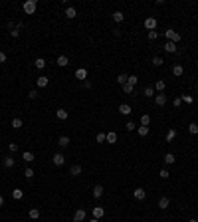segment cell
<instances>
[{
	"instance_id": "obj_1",
	"label": "cell",
	"mask_w": 198,
	"mask_h": 222,
	"mask_svg": "<svg viewBox=\"0 0 198 222\" xmlns=\"http://www.w3.org/2000/svg\"><path fill=\"white\" fill-rule=\"evenodd\" d=\"M22 8H24V12H26V14H34V12H36V8H38V2H36V0H26Z\"/></svg>"
},
{
	"instance_id": "obj_2",
	"label": "cell",
	"mask_w": 198,
	"mask_h": 222,
	"mask_svg": "<svg viewBox=\"0 0 198 222\" xmlns=\"http://www.w3.org/2000/svg\"><path fill=\"white\" fill-rule=\"evenodd\" d=\"M165 36L169 38V42H175V44H178V42H180V34H178V32H175L172 28H169V30H166V32H165Z\"/></svg>"
},
{
	"instance_id": "obj_3",
	"label": "cell",
	"mask_w": 198,
	"mask_h": 222,
	"mask_svg": "<svg viewBox=\"0 0 198 222\" xmlns=\"http://www.w3.org/2000/svg\"><path fill=\"white\" fill-rule=\"evenodd\" d=\"M85 216H87V212H85V208H77L76 214H73V222H83Z\"/></svg>"
},
{
	"instance_id": "obj_4",
	"label": "cell",
	"mask_w": 198,
	"mask_h": 222,
	"mask_svg": "<svg viewBox=\"0 0 198 222\" xmlns=\"http://www.w3.org/2000/svg\"><path fill=\"white\" fill-rule=\"evenodd\" d=\"M52 161H54L56 167H61L63 163H66V157H63V153H56V155L52 157Z\"/></svg>"
},
{
	"instance_id": "obj_5",
	"label": "cell",
	"mask_w": 198,
	"mask_h": 222,
	"mask_svg": "<svg viewBox=\"0 0 198 222\" xmlns=\"http://www.w3.org/2000/svg\"><path fill=\"white\" fill-rule=\"evenodd\" d=\"M155 103L159 105V107H165L166 105V95L165 93H156L155 95Z\"/></svg>"
},
{
	"instance_id": "obj_6",
	"label": "cell",
	"mask_w": 198,
	"mask_h": 222,
	"mask_svg": "<svg viewBox=\"0 0 198 222\" xmlns=\"http://www.w3.org/2000/svg\"><path fill=\"white\" fill-rule=\"evenodd\" d=\"M145 28L149 30V32H153V30L156 28V18H153V16H151V18H147L145 20Z\"/></svg>"
},
{
	"instance_id": "obj_7",
	"label": "cell",
	"mask_w": 198,
	"mask_h": 222,
	"mask_svg": "<svg viewBox=\"0 0 198 222\" xmlns=\"http://www.w3.org/2000/svg\"><path fill=\"white\" fill-rule=\"evenodd\" d=\"M119 113H121V115H131L133 113L131 105H129V103H121V105H119Z\"/></svg>"
},
{
	"instance_id": "obj_8",
	"label": "cell",
	"mask_w": 198,
	"mask_h": 222,
	"mask_svg": "<svg viewBox=\"0 0 198 222\" xmlns=\"http://www.w3.org/2000/svg\"><path fill=\"white\" fill-rule=\"evenodd\" d=\"M169 204H170V199H169V196H160V199H159V208H160V210H166V208H169Z\"/></svg>"
},
{
	"instance_id": "obj_9",
	"label": "cell",
	"mask_w": 198,
	"mask_h": 222,
	"mask_svg": "<svg viewBox=\"0 0 198 222\" xmlns=\"http://www.w3.org/2000/svg\"><path fill=\"white\" fill-rule=\"evenodd\" d=\"M76 77H77V80H81V81H85V80H87V70H85V67L76 70Z\"/></svg>"
},
{
	"instance_id": "obj_10",
	"label": "cell",
	"mask_w": 198,
	"mask_h": 222,
	"mask_svg": "<svg viewBox=\"0 0 198 222\" xmlns=\"http://www.w3.org/2000/svg\"><path fill=\"white\" fill-rule=\"evenodd\" d=\"M105 216V210L101 206H93V218H97V220H101V218Z\"/></svg>"
},
{
	"instance_id": "obj_11",
	"label": "cell",
	"mask_w": 198,
	"mask_h": 222,
	"mask_svg": "<svg viewBox=\"0 0 198 222\" xmlns=\"http://www.w3.org/2000/svg\"><path fill=\"white\" fill-rule=\"evenodd\" d=\"M176 46H178V44H175V42H166V44H165V52H169V54H175L176 50H178Z\"/></svg>"
},
{
	"instance_id": "obj_12",
	"label": "cell",
	"mask_w": 198,
	"mask_h": 222,
	"mask_svg": "<svg viewBox=\"0 0 198 222\" xmlns=\"http://www.w3.org/2000/svg\"><path fill=\"white\" fill-rule=\"evenodd\" d=\"M70 137H66V135H61V137L60 139H57V145H60L61 147V149H66V147H70Z\"/></svg>"
},
{
	"instance_id": "obj_13",
	"label": "cell",
	"mask_w": 198,
	"mask_h": 222,
	"mask_svg": "<svg viewBox=\"0 0 198 222\" xmlns=\"http://www.w3.org/2000/svg\"><path fill=\"white\" fill-rule=\"evenodd\" d=\"M133 194H135V199H137V200H143L147 196V190L139 186V189H135V192H133Z\"/></svg>"
},
{
	"instance_id": "obj_14",
	"label": "cell",
	"mask_w": 198,
	"mask_h": 222,
	"mask_svg": "<svg viewBox=\"0 0 198 222\" xmlns=\"http://www.w3.org/2000/svg\"><path fill=\"white\" fill-rule=\"evenodd\" d=\"M48 83H50V80H48L46 76H40L38 80H36V85H38V87H48Z\"/></svg>"
},
{
	"instance_id": "obj_15",
	"label": "cell",
	"mask_w": 198,
	"mask_h": 222,
	"mask_svg": "<svg viewBox=\"0 0 198 222\" xmlns=\"http://www.w3.org/2000/svg\"><path fill=\"white\" fill-rule=\"evenodd\" d=\"M67 115H70V113H67V109H57V111H56V117L60 119V121H66Z\"/></svg>"
},
{
	"instance_id": "obj_16",
	"label": "cell",
	"mask_w": 198,
	"mask_h": 222,
	"mask_svg": "<svg viewBox=\"0 0 198 222\" xmlns=\"http://www.w3.org/2000/svg\"><path fill=\"white\" fill-rule=\"evenodd\" d=\"M184 73V67L180 66V64H176V66H172V76H176V77H180Z\"/></svg>"
},
{
	"instance_id": "obj_17",
	"label": "cell",
	"mask_w": 198,
	"mask_h": 222,
	"mask_svg": "<svg viewBox=\"0 0 198 222\" xmlns=\"http://www.w3.org/2000/svg\"><path fill=\"white\" fill-rule=\"evenodd\" d=\"M105 141H107V143H115V141H117V133H115V131L105 133Z\"/></svg>"
},
{
	"instance_id": "obj_18",
	"label": "cell",
	"mask_w": 198,
	"mask_h": 222,
	"mask_svg": "<svg viewBox=\"0 0 198 222\" xmlns=\"http://www.w3.org/2000/svg\"><path fill=\"white\" fill-rule=\"evenodd\" d=\"M66 16H67V18H76V16H77V10L76 8H73V6H67V8H66Z\"/></svg>"
},
{
	"instance_id": "obj_19",
	"label": "cell",
	"mask_w": 198,
	"mask_h": 222,
	"mask_svg": "<svg viewBox=\"0 0 198 222\" xmlns=\"http://www.w3.org/2000/svg\"><path fill=\"white\" fill-rule=\"evenodd\" d=\"M81 170H83V169H81V165H73L70 169V175L71 177H77V175H81Z\"/></svg>"
},
{
	"instance_id": "obj_20",
	"label": "cell",
	"mask_w": 198,
	"mask_h": 222,
	"mask_svg": "<svg viewBox=\"0 0 198 222\" xmlns=\"http://www.w3.org/2000/svg\"><path fill=\"white\" fill-rule=\"evenodd\" d=\"M93 196L95 199H101V196H103V186H101V184L93 186Z\"/></svg>"
},
{
	"instance_id": "obj_21",
	"label": "cell",
	"mask_w": 198,
	"mask_h": 222,
	"mask_svg": "<svg viewBox=\"0 0 198 222\" xmlns=\"http://www.w3.org/2000/svg\"><path fill=\"white\" fill-rule=\"evenodd\" d=\"M57 66H60V67L70 66V60H67V56H60V58H57Z\"/></svg>"
},
{
	"instance_id": "obj_22",
	"label": "cell",
	"mask_w": 198,
	"mask_h": 222,
	"mask_svg": "<svg viewBox=\"0 0 198 222\" xmlns=\"http://www.w3.org/2000/svg\"><path fill=\"white\" fill-rule=\"evenodd\" d=\"M165 87H166V83H165L162 80H159V81L155 83V91H159V93H162V91H165Z\"/></svg>"
},
{
	"instance_id": "obj_23",
	"label": "cell",
	"mask_w": 198,
	"mask_h": 222,
	"mask_svg": "<svg viewBox=\"0 0 198 222\" xmlns=\"http://www.w3.org/2000/svg\"><path fill=\"white\" fill-rule=\"evenodd\" d=\"M20 30H22V22L16 24V28L12 30V32H10V36H12V38H20Z\"/></svg>"
},
{
	"instance_id": "obj_24",
	"label": "cell",
	"mask_w": 198,
	"mask_h": 222,
	"mask_svg": "<svg viewBox=\"0 0 198 222\" xmlns=\"http://www.w3.org/2000/svg\"><path fill=\"white\" fill-rule=\"evenodd\" d=\"M127 80H129V76H127V73H119L115 81H117V83H121V85H125V83H127Z\"/></svg>"
},
{
	"instance_id": "obj_25",
	"label": "cell",
	"mask_w": 198,
	"mask_h": 222,
	"mask_svg": "<svg viewBox=\"0 0 198 222\" xmlns=\"http://www.w3.org/2000/svg\"><path fill=\"white\" fill-rule=\"evenodd\" d=\"M22 196H24V190H20V189H14V190H12V199H14V200H20Z\"/></svg>"
},
{
	"instance_id": "obj_26",
	"label": "cell",
	"mask_w": 198,
	"mask_h": 222,
	"mask_svg": "<svg viewBox=\"0 0 198 222\" xmlns=\"http://www.w3.org/2000/svg\"><path fill=\"white\" fill-rule=\"evenodd\" d=\"M175 137H176V129H169V133H166V143L175 141Z\"/></svg>"
},
{
	"instance_id": "obj_27",
	"label": "cell",
	"mask_w": 198,
	"mask_h": 222,
	"mask_svg": "<svg viewBox=\"0 0 198 222\" xmlns=\"http://www.w3.org/2000/svg\"><path fill=\"white\" fill-rule=\"evenodd\" d=\"M113 20H115V22H123V20H125V14H123V12H119V10H117V12H113Z\"/></svg>"
},
{
	"instance_id": "obj_28",
	"label": "cell",
	"mask_w": 198,
	"mask_h": 222,
	"mask_svg": "<svg viewBox=\"0 0 198 222\" xmlns=\"http://www.w3.org/2000/svg\"><path fill=\"white\" fill-rule=\"evenodd\" d=\"M30 218H32V220H38V218H40V210H38V208H30Z\"/></svg>"
},
{
	"instance_id": "obj_29",
	"label": "cell",
	"mask_w": 198,
	"mask_h": 222,
	"mask_svg": "<svg viewBox=\"0 0 198 222\" xmlns=\"http://www.w3.org/2000/svg\"><path fill=\"white\" fill-rule=\"evenodd\" d=\"M175 161H176V157L172 155V153H166V155H165V163H166V165H172Z\"/></svg>"
},
{
	"instance_id": "obj_30",
	"label": "cell",
	"mask_w": 198,
	"mask_h": 222,
	"mask_svg": "<svg viewBox=\"0 0 198 222\" xmlns=\"http://www.w3.org/2000/svg\"><path fill=\"white\" fill-rule=\"evenodd\" d=\"M22 159H24L26 163H32V161H34V153H32V151H26V153L22 155Z\"/></svg>"
},
{
	"instance_id": "obj_31",
	"label": "cell",
	"mask_w": 198,
	"mask_h": 222,
	"mask_svg": "<svg viewBox=\"0 0 198 222\" xmlns=\"http://www.w3.org/2000/svg\"><path fill=\"white\" fill-rule=\"evenodd\" d=\"M188 133H190V135H198V123H190V125H188Z\"/></svg>"
},
{
	"instance_id": "obj_32",
	"label": "cell",
	"mask_w": 198,
	"mask_h": 222,
	"mask_svg": "<svg viewBox=\"0 0 198 222\" xmlns=\"http://www.w3.org/2000/svg\"><path fill=\"white\" fill-rule=\"evenodd\" d=\"M4 167L6 169H12V167H14V159H12V157H4Z\"/></svg>"
},
{
	"instance_id": "obj_33",
	"label": "cell",
	"mask_w": 198,
	"mask_h": 222,
	"mask_svg": "<svg viewBox=\"0 0 198 222\" xmlns=\"http://www.w3.org/2000/svg\"><path fill=\"white\" fill-rule=\"evenodd\" d=\"M36 67H38V70H44V67H46V60H44V58H36Z\"/></svg>"
},
{
	"instance_id": "obj_34",
	"label": "cell",
	"mask_w": 198,
	"mask_h": 222,
	"mask_svg": "<svg viewBox=\"0 0 198 222\" xmlns=\"http://www.w3.org/2000/svg\"><path fill=\"white\" fill-rule=\"evenodd\" d=\"M149 123H151V117H149V113L141 115V125H145V127H149Z\"/></svg>"
},
{
	"instance_id": "obj_35",
	"label": "cell",
	"mask_w": 198,
	"mask_h": 222,
	"mask_svg": "<svg viewBox=\"0 0 198 222\" xmlns=\"http://www.w3.org/2000/svg\"><path fill=\"white\" fill-rule=\"evenodd\" d=\"M137 133H139V135H141V137H147V135H149V127H145V125H141V127L137 129Z\"/></svg>"
},
{
	"instance_id": "obj_36",
	"label": "cell",
	"mask_w": 198,
	"mask_h": 222,
	"mask_svg": "<svg viewBox=\"0 0 198 222\" xmlns=\"http://www.w3.org/2000/svg\"><path fill=\"white\" fill-rule=\"evenodd\" d=\"M162 64H165V61H162V58H160V56H155V58H153V66L160 67V66H162Z\"/></svg>"
},
{
	"instance_id": "obj_37",
	"label": "cell",
	"mask_w": 198,
	"mask_h": 222,
	"mask_svg": "<svg viewBox=\"0 0 198 222\" xmlns=\"http://www.w3.org/2000/svg\"><path fill=\"white\" fill-rule=\"evenodd\" d=\"M133 91H135V87H133L131 83H125V85H123V93H133Z\"/></svg>"
},
{
	"instance_id": "obj_38",
	"label": "cell",
	"mask_w": 198,
	"mask_h": 222,
	"mask_svg": "<svg viewBox=\"0 0 198 222\" xmlns=\"http://www.w3.org/2000/svg\"><path fill=\"white\" fill-rule=\"evenodd\" d=\"M143 93L147 95V97H155V87H145V91Z\"/></svg>"
},
{
	"instance_id": "obj_39",
	"label": "cell",
	"mask_w": 198,
	"mask_h": 222,
	"mask_svg": "<svg viewBox=\"0 0 198 222\" xmlns=\"http://www.w3.org/2000/svg\"><path fill=\"white\" fill-rule=\"evenodd\" d=\"M22 125H24V123H22V119H18V117H16V119H12V127H14V129H20Z\"/></svg>"
},
{
	"instance_id": "obj_40",
	"label": "cell",
	"mask_w": 198,
	"mask_h": 222,
	"mask_svg": "<svg viewBox=\"0 0 198 222\" xmlns=\"http://www.w3.org/2000/svg\"><path fill=\"white\" fill-rule=\"evenodd\" d=\"M147 36H149V40H151V42H155V40L159 38V32H156V30H153V32H149Z\"/></svg>"
},
{
	"instance_id": "obj_41",
	"label": "cell",
	"mask_w": 198,
	"mask_h": 222,
	"mask_svg": "<svg viewBox=\"0 0 198 222\" xmlns=\"http://www.w3.org/2000/svg\"><path fill=\"white\" fill-rule=\"evenodd\" d=\"M125 129H127V131H135V129H137V125H135L133 121H127V123H125Z\"/></svg>"
},
{
	"instance_id": "obj_42",
	"label": "cell",
	"mask_w": 198,
	"mask_h": 222,
	"mask_svg": "<svg viewBox=\"0 0 198 222\" xmlns=\"http://www.w3.org/2000/svg\"><path fill=\"white\" fill-rule=\"evenodd\" d=\"M34 175H36V173H34V169H30V167H28L26 170H24V177H26V179H32Z\"/></svg>"
},
{
	"instance_id": "obj_43",
	"label": "cell",
	"mask_w": 198,
	"mask_h": 222,
	"mask_svg": "<svg viewBox=\"0 0 198 222\" xmlns=\"http://www.w3.org/2000/svg\"><path fill=\"white\" fill-rule=\"evenodd\" d=\"M137 81H139V77L137 76H129V80H127V83H131L133 87H135V85H137Z\"/></svg>"
},
{
	"instance_id": "obj_44",
	"label": "cell",
	"mask_w": 198,
	"mask_h": 222,
	"mask_svg": "<svg viewBox=\"0 0 198 222\" xmlns=\"http://www.w3.org/2000/svg\"><path fill=\"white\" fill-rule=\"evenodd\" d=\"M182 101L184 103H194V97L192 95H182Z\"/></svg>"
},
{
	"instance_id": "obj_45",
	"label": "cell",
	"mask_w": 198,
	"mask_h": 222,
	"mask_svg": "<svg viewBox=\"0 0 198 222\" xmlns=\"http://www.w3.org/2000/svg\"><path fill=\"white\" fill-rule=\"evenodd\" d=\"M159 175H160V179H169V177H170V173H169L166 169H160V173H159Z\"/></svg>"
},
{
	"instance_id": "obj_46",
	"label": "cell",
	"mask_w": 198,
	"mask_h": 222,
	"mask_svg": "<svg viewBox=\"0 0 198 222\" xmlns=\"http://www.w3.org/2000/svg\"><path fill=\"white\" fill-rule=\"evenodd\" d=\"M180 103H182V97H175V99H172V105H175V107H180Z\"/></svg>"
},
{
	"instance_id": "obj_47",
	"label": "cell",
	"mask_w": 198,
	"mask_h": 222,
	"mask_svg": "<svg viewBox=\"0 0 198 222\" xmlns=\"http://www.w3.org/2000/svg\"><path fill=\"white\" fill-rule=\"evenodd\" d=\"M28 97H30V99H38V91H36V89H32V91L28 93Z\"/></svg>"
},
{
	"instance_id": "obj_48",
	"label": "cell",
	"mask_w": 198,
	"mask_h": 222,
	"mask_svg": "<svg viewBox=\"0 0 198 222\" xmlns=\"http://www.w3.org/2000/svg\"><path fill=\"white\" fill-rule=\"evenodd\" d=\"M95 139H97V143H103L105 141V133H97V137H95Z\"/></svg>"
},
{
	"instance_id": "obj_49",
	"label": "cell",
	"mask_w": 198,
	"mask_h": 222,
	"mask_svg": "<svg viewBox=\"0 0 198 222\" xmlns=\"http://www.w3.org/2000/svg\"><path fill=\"white\" fill-rule=\"evenodd\" d=\"M8 149H10L12 153H16V151H18V145H16V143H10V145H8Z\"/></svg>"
},
{
	"instance_id": "obj_50",
	"label": "cell",
	"mask_w": 198,
	"mask_h": 222,
	"mask_svg": "<svg viewBox=\"0 0 198 222\" xmlns=\"http://www.w3.org/2000/svg\"><path fill=\"white\" fill-rule=\"evenodd\" d=\"M6 58H8V56H6V52H0V64H4Z\"/></svg>"
},
{
	"instance_id": "obj_51",
	"label": "cell",
	"mask_w": 198,
	"mask_h": 222,
	"mask_svg": "<svg viewBox=\"0 0 198 222\" xmlns=\"http://www.w3.org/2000/svg\"><path fill=\"white\" fill-rule=\"evenodd\" d=\"M83 87H85V89H91V81L85 80V81H83Z\"/></svg>"
},
{
	"instance_id": "obj_52",
	"label": "cell",
	"mask_w": 198,
	"mask_h": 222,
	"mask_svg": "<svg viewBox=\"0 0 198 222\" xmlns=\"http://www.w3.org/2000/svg\"><path fill=\"white\" fill-rule=\"evenodd\" d=\"M2 204H4V199H2V196H0V206H2Z\"/></svg>"
},
{
	"instance_id": "obj_53",
	"label": "cell",
	"mask_w": 198,
	"mask_h": 222,
	"mask_svg": "<svg viewBox=\"0 0 198 222\" xmlns=\"http://www.w3.org/2000/svg\"><path fill=\"white\" fill-rule=\"evenodd\" d=\"M89 222H99V220H97V218H91V220H89Z\"/></svg>"
},
{
	"instance_id": "obj_54",
	"label": "cell",
	"mask_w": 198,
	"mask_h": 222,
	"mask_svg": "<svg viewBox=\"0 0 198 222\" xmlns=\"http://www.w3.org/2000/svg\"><path fill=\"white\" fill-rule=\"evenodd\" d=\"M188 222H198V220H194V218H192V220H188Z\"/></svg>"
},
{
	"instance_id": "obj_55",
	"label": "cell",
	"mask_w": 198,
	"mask_h": 222,
	"mask_svg": "<svg viewBox=\"0 0 198 222\" xmlns=\"http://www.w3.org/2000/svg\"><path fill=\"white\" fill-rule=\"evenodd\" d=\"M196 85H198V83H196Z\"/></svg>"
}]
</instances>
